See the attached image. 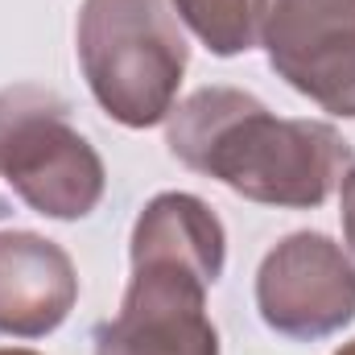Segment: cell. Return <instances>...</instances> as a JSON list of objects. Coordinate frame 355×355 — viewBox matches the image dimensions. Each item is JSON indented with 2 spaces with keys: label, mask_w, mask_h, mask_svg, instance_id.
Masks as SVG:
<instances>
[{
  "label": "cell",
  "mask_w": 355,
  "mask_h": 355,
  "mask_svg": "<svg viewBox=\"0 0 355 355\" xmlns=\"http://www.w3.org/2000/svg\"><path fill=\"white\" fill-rule=\"evenodd\" d=\"M75 54L95 103L124 128L170 120L190 67L186 33L166 0H83Z\"/></svg>",
  "instance_id": "3957f363"
},
{
  "label": "cell",
  "mask_w": 355,
  "mask_h": 355,
  "mask_svg": "<svg viewBox=\"0 0 355 355\" xmlns=\"http://www.w3.org/2000/svg\"><path fill=\"white\" fill-rule=\"evenodd\" d=\"M257 46L297 95L355 120V0H257Z\"/></svg>",
  "instance_id": "5b68a950"
},
{
  "label": "cell",
  "mask_w": 355,
  "mask_h": 355,
  "mask_svg": "<svg viewBox=\"0 0 355 355\" xmlns=\"http://www.w3.org/2000/svg\"><path fill=\"white\" fill-rule=\"evenodd\" d=\"M174 12L215 58H236L257 46V0H174Z\"/></svg>",
  "instance_id": "ba28073f"
},
{
  "label": "cell",
  "mask_w": 355,
  "mask_h": 355,
  "mask_svg": "<svg viewBox=\"0 0 355 355\" xmlns=\"http://www.w3.org/2000/svg\"><path fill=\"white\" fill-rule=\"evenodd\" d=\"M257 310L281 339L339 335L355 318V261L322 232H293L257 268Z\"/></svg>",
  "instance_id": "8992f818"
},
{
  "label": "cell",
  "mask_w": 355,
  "mask_h": 355,
  "mask_svg": "<svg viewBox=\"0 0 355 355\" xmlns=\"http://www.w3.org/2000/svg\"><path fill=\"white\" fill-rule=\"evenodd\" d=\"M335 355H355V339H352V343H343V347H339Z\"/></svg>",
  "instance_id": "8fae6325"
},
{
  "label": "cell",
  "mask_w": 355,
  "mask_h": 355,
  "mask_svg": "<svg viewBox=\"0 0 355 355\" xmlns=\"http://www.w3.org/2000/svg\"><path fill=\"white\" fill-rule=\"evenodd\" d=\"M0 355H42V352H29V347H0Z\"/></svg>",
  "instance_id": "30bf717a"
},
{
  "label": "cell",
  "mask_w": 355,
  "mask_h": 355,
  "mask_svg": "<svg viewBox=\"0 0 355 355\" xmlns=\"http://www.w3.org/2000/svg\"><path fill=\"white\" fill-rule=\"evenodd\" d=\"M339 219H343V240L355 252V166L339 182Z\"/></svg>",
  "instance_id": "9c48e42d"
},
{
  "label": "cell",
  "mask_w": 355,
  "mask_h": 355,
  "mask_svg": "<svg viewBox=\"0 0 355 355\" xmlns=\"http://www.w3.org/2000/svg\"><path fill=\"white\" fill-rule=\"evenodd\" d=\"M132 277L120 314L95 327V355H219L207 293L223 277L219 215L182 190L149 198L128 240Z\"/></svg>",
  "instance_id": "7a4b0ae2"
},
{
  "label": "cell",
  "mask_w": 355,
  "mask_h": 355,
  "mask_svg": "<svg viewBox=\"0 0 355 355\" xmlns=\"http://www.w3.org/2000/svg\"><path fill=\"white\" fill-rule=\"evenodd\" d=\"M166 145L186 170L248 202L314 211L355 166L352 145L322 120H285L240 87H202L166 120Z\"/></svg>",
  "instance_id": "6da1fadb"
},
{
  "label": "cell",
  "mask_w": 355,
  "mask_h": 355,
  "mask_svg": "<svg viewBox=\"0 0 355 355\" xmlns=\"http://www.w3.org/2000/svg\"><path fill=\"white\" fill-rule=\"evenodd\" d=\"M0 182L29 211L71 223L99 207L107 170L62 95L17 83L0 91Z\"/></svg>",
  "instance_id": "277c9868"
},
{
  "label": "cell",
  "mask_w": 355,
  "mask_h": 355,
  "mask_svg": "<svg viewBox=\"0 0 355 355\" xmlns=\"http://www.w3.org/2000/svg\"><path fill=\"white\" fill-rule=\"evenodd\" d=\"M79 302V272L62 244L37 232H0V335L46 339Z\"/></svg>",
  "instance_id": "52a82bcc"
}]
</instances>
